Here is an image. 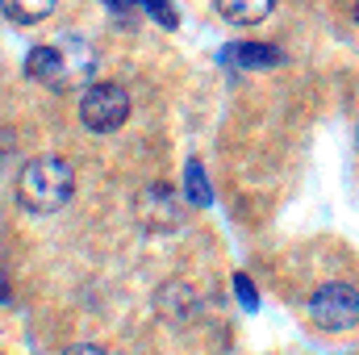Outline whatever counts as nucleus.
<instances>
[{"label": "nucleus", "mask_w": 359, "mask_h": 355, "mask_svg": "<svg viewBox=\"0 0 359 355\" xmlns=\"http://www.w3.org/2000/svg\"><path fill=\"white\" fill-rule=\"evenodd\" d=\"M72 192H76V172L59 155H38L17 172V201L25 213H38V217L59 213L72 201Z\"/></svg>", "instance_id": "1"}, {"label": "nucleus", "mask_w": 359, "mask_h": 355, "mask_svg": "<svg viewBox=\"0 0 359 355\" xmlns=\"http://www.w3.org/2000/svg\"><path fill=\"white\" fill-rule=\"evenodd\" d=\"M92 72V51L84 42H67V46H34L25 55V76L46 84V88H67L88 80Z\"/></svg>", "instance_id": "2"}, {"label": "nucleus", "mask_w": 359, "mask_h": 355, "mask_svg": "<svg viewBox=\"0 0 359 355\" xmlns=\"http://www.w3.org/2000/svg\"><path fill=\"white\" fill-rule=\"evenodd\" d=\"M309 322L326 335H347L359 326V293L351 284H322L309 297Z\"/></svg>", "instance_id": "3"}, {"label": "nucleus", "mask_w": 359, "mask_h": 355, "mask_svg": "<svg viewBox=\"0 0 359 355\" xmlns=\"http://www.w3.org/2000/svg\"><path fill=\"white\" fill-rule=\"evenodd\" d=\"M130 117V92L121 84H92L84 96H80V121L88 126L92 134H113L121 130Z\"/></svg>", "instance_id": "4"}, {"label": "nucleus", "mask_w": 359, "mask_h": 355, "mask_svg": "<svg viewBox=\"0 0 359 355\" xmlns=\"http://www.w3.org/2000/svg\"><path fill=\"white\" fill-rule=\"evenodd\" d=\"M138 222L147 230H176L180 226V201L168 184H147L138 196Z\"/></svg>", "instance_id": "5"}, {"label": "nucleus", "mask_w": 359, "mask_h": 355, "mask_svg": "<svg viewBox=\"0 0 359 355\" xmlns=\"http://www.w3.org/2000/svg\"><path fill=\"white\" fill-rule=\"evenodd\" d=\"M276 0H217V13L234 25H259L264 17H271Z\"/></svg>", "instance_id": "6"}, {"label": "nucleus", "mask_w": 359, "mask_h": 355, "mask_svg": "<svg viewBox=\"0 0 359 355\" xmlns=\"http://www.w3.org/2000/svg\"><path fill=\"white\" fill-rule=\"evenodd\" d=\"M226 63H234V67H276V63H284V55L276 46L247 42V46H226Z\"/></svg>", "instance_id": "7"}, {"label": "nucleus", "mask_w": 359, "mask_h": 355, "mask_svg": "<svg viewBox=\"0 0 359 355\" xmlns=\"http://www.w3.org/2000/svg\"><path fill=\"white\" fill-rule=\"evenodd\" d=\"M55 4H59V0H0L4 17L17 21V25H38V21H46V17L55 13Z\"/></svg>", "instance_id": "8"}, {"label": "nucleus", "mask_w": 359, "mask_h": 355, "mask_svg": "<svg viewBox=\"0 0 359 355\" xmlns=\"http://www.w3.org/2000/svg\"><path fill=\"white\" fill-rule=\"evenodd\" d=\"M184 192H188V201H192L196 209H205V205L213 201V192H209V176H205V168H201L196 159L184 168Z\"/></svg>", "instance_id": "9"}, {"label": "nucleus", "mask_w": 359, "mask_h": 355, "mask_svg": "<svg viewBox=\"0 0 359 355\" xmlns=\"http://www.w3.org/2000/svg\"><path fill=\"white\" fill-rule=\"evenodd\" d=\"M138 8L147 13V17H155L163 29H176V8H172V0H138Z\"/></svg>", "instance_id": "10"}, {"label": "nucleus", "mask_w": 359, "mask_h": 355, "mask_svg": "<svg viewBox=\"0 0 359 355\" xmlns=\"http://www.w3.org/2000/svg\"><path fill=\"white\" fill-rule=\"evenodd\" d=\"M234 297L243 301V309H247V314H255V309H259V297H255V284H251L247 276H234Z\"/></svg>", "instance_id": "11"}, {"label": "nucleus", "mask_w": 359, "mask_h": 355, "mask_svg": "<svg viewBox=\"0 0 359 355\" xmlns=\"http://www.w3.org/2000/svg\"><path fill=\"white\" fill-rule=\"evenodd\" d=\"M13 155H17V138H13V134H4V130H0V172H4V168H8V159H13Z\"/></svg>", "instance_id": "12"}, {"label": "nucleus", "mask_w": 359, "mask_h": 355, "mask_svg": "<svg viewBox=\"0 0 359 355\" xmlns=\"http://www.w3.org/2000/svg\"><path fill=\"white\" fill-rule=\"evenodd\" d=\"M63 355H109V351H100L96 343H72V347H67Z\"/></svg>", "instance_id": "13"}, {"label": "nucleus", "mask_w": 359, "mask_h": 355, "mask_svg": "<svg viewBox=\"0 0 359 355\" xmlns=\"http://www.w3.org/2000/svg\"><path fill=\"white\" fill-rule=\"evenodd\" d=\"M104 4H109L117 17H126V13H134V8H138V0H104Z\"/></svg>", "instance_id": "14"}, {"label": "nucleus", "mask_w": 359, "mask_h": 355, "mask_svg": "<svg viewBox=\"0 0 359 355\" xmlns=\"http://www.w3.org/2000/svg\"><path fill=\"white\" fill-rule=\"evenodd\" d=\"M355 17H359V0H355Z\"/></svg>", "instance_id": "15"}, {"label": "nucleus", "mask_w": 359, "mask_h": 355, "mask_svg": "<svg viewBox=\"0 0 359 355\" xmlns=\"http://www.w3.org/2000/svg\"><path fill=\"white\" fill-rule=\"evenodd\" d=\"M0 301H4V288H0Z\"/></svg>", "instance_id": "16"}, {"label": "nucleus", "mask_w": 359, "mask_h": 355, "mask_svg": "<svg viewBox=\"0 0 359 355\" xmlns=\"http://www.w3.org/2000/svg\"><path fill=\"white\" fill-rule=\"evenodd\" d=\"M355 147H359V134H355Z\"/></svg>", "instance_id": "17"}]
</instances>
